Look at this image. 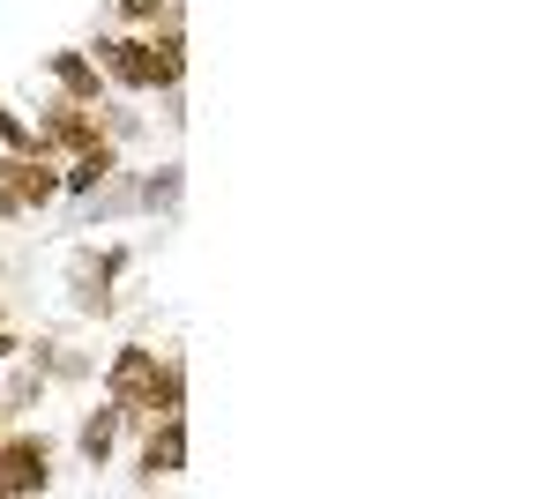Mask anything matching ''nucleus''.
Returning a JSON list of instances; mask_svg holds the SVG:
<instances>
[{
    "instance_id": "5",
    "label": "nucleus",
    "mask_w": 559,
    "mask_h": 499,
    "mask_svg": "<svg viewBox=\"0 0 559 499\" xmlns=\"http://www.w3.org/2000/svg\"><path fill=\"white\" fill-rule=\"evenodd\" d=\"M179 470H187V411H165V417H150V440L134 455V477L157 485V477H179Z\"/></svg>"
},
{
    "instance_id": "8",
    "label": "nucleus",
    "mask_w": 559,
    "mask_h": 499,
    "mask_svg": "<svg viewBox=\"0 0 559 499\" xmlns=\"http://www.w3.org/2000/svg\"><path fill=\"white\" fill-rule=\"evenodd\" d=\"M128 269V253H83L75 261V313H112V276Z\"/></svg>"
},
{
    "instance_id": "11",
    "label": "nucleus",
    "mask_w": 559,
    "mask_h": 499,
    "mask_svg": "<svg viewBox=\"0 0 559 499\" xmlns=\"http://www.w3.org/2000/svg\"><path fill=\"white\" fill-rule=\"evenodd\" d=\"M187 411V366L179 358H157V388H150V417Z\"/></svg>"
},
{
    "instance_id": "3",
    "label": "nucleus",
    "mask_w": 559,
    "mask_h": 499,
    "mask_svg": "<svg viewBox=\"0 0 559 499\" xmlns=\"http://www.w3.org/2000/svg\"><path fill=\"white\" fill-rule=\"evenodd\" d=\"M150 388H157V351H150V343H128V351L105 366V403L120 417H150Z\"/></svg>"
},
{
    "instance_id": "13",
    "label": "nucleus",
    "mask_w": 559,
    "mask_h": 499,
    "mask_svg": "<svg viewBox=\"0 0 559 499\" xmlns=\"http://www.w3.org/2000/svg\"><path fill=\"white\" fill-rule=\"evenodd\" d=\"M179 202V171H157V179H142V209H173Z\"/></svg>"
},
{
    "instance_id": "7",
    "label": "nucleus",
    "mask_w": 559,
    "mask_h": 499,
    "mask_svg": "<svg viewBox=\"0 0 559 499\" xmlns=\"http://www.w3.org/2000/svg\"><path fill=\"white\" fill-rule=\"evenodd\" d=\"M45 75L60 97H75V105H97L105 97V75H97V60H90L83 45H68V52H45Z\"/></svg>"
},
{
    "instance_id": "15",
    "label": "nucleus",
    "mask_w": 559,
    "mask_h": 499,
    "mask_svg": "<svg viewBox=\"0 0 559 499\" xmlns=\"http://www.w3.org/2000/svg\"><path fill=\"white\" fill-rule=\"evenodd\" d=\"M8 351H15V335H8V329H0V358H8Z\"/></svg>"
},
{
    "instance_id": "6",
    "label": "nucleus",
    "mask_w": 559,
    "mask_h": 499,
    "mask_svg": "<svg viewBox=\"0 0 559 499\" xmlns=\"http://www.w3.org/2000/svg\"><path fill=\"white\" fill-rule=\"evenodd\" d=\"M0 187H15L23 209L60 202V171H52V157H38V150H8V157H0Z\"/></svg>"
},
{
    "instance_id": "14",
    "label": "nucleus",
    "mask_w": 559,
    "mask_h": 499,
    "mask_svg": "<svg viewBox=\"0 0 559 499\" xmlns=\"http://www.w3.org/2000/svg\"><path fill=\"white\" fill-rule=\"evenodd\" d=\"M0 216H23V202H15V187H0Z\"/></svg>"
},
{
    "instance_id": "10",
    "label": "nucleus",
    "mask_w": 559,
    "mask_h": 499,
    "mask_svg": "<svg viewBox=\"0 0 559 499\" xmlns=\"http://www.w3.org/2000/svg\"><path fill=\"white\" fill-rule=\"evenodd\" d=\"M120 425H128V417L112 411V403H105V411H90V417H83V432H75V448H83V462H90V470H97V462L112 455V440H120Z\"/></svg>"
},
{
    "instance_id": "4",
    "label": "nucleus",
    "mask_w": 559,
    "mask_h": 499,
    "mask_svg": "<svg viewBox=\"0 0 559 499\" xmlns=\"http://www.w3.org/2000/svg\"><path fill=\"white\" fill-rule=\"evenodd\" d=\"M90 60H97V75L120 90H157V52L150 38H97L90 45Z\"/></svg>"
},
{
    "instance_id": "2",
    "label": "nucleus",
    "mask_w": 559,
    "mask_h": 499,
    "mask_svg": "<svg viewBox=\"0 0 559 499\" xmlns=\"http://www.w3.org/2000/svg\"><path fill=\"white\" fill-rule=\"evenodd\" d=\"M52 485V440L45 432H8L0 440V499H23Z\"/></svg>"
},
{
    "instance_id": "16",
    "label": "nucleus",
    "mask_w": 559,
    "mask_h": 499,
    "mask_svg": "<svg viewBox=\"0 0 559 499\" xmlns=\"http://www.w3.org/2000/svg\"><path fill=\"white\" fill-rule=\"evenodd\" d=\"M0 425H8V403H0Z\"/></svg>"
},
{
    "instance_id": "1",
    "label": "nucleus",
    "mask_w": 559,
    "mask_h": 499,
    "mask_svg": "<svg viewBox=\"0 0 559 499\" xmlns=\"http://www.w3.org/2000/svg\"><path fill=\"white\" fill-rule=\"evenodd\" d=\"M38 142V157H83V150H97L105 142V120H97V105H75V97H52L45 105V120L31 127Z\"/></svg>"
},
{
    "instance_id": "9",
    "label": "nucleus",
    "mask_w": 559,
    "mask_h": 499,
    "mask_svg": "<svg viewBox=\"0 0 559 499\" xmlns=\"http://www.w3.org/2000/svg\"><path fill=\"white\" fill-rule=\"evenodd\" d=\"M112 171H120V150H112V142H97V150H83V157H68V171H60V194H97Z\"/></svg>"
},
{
    "instance_id": "12",
    "label": "nucleus",
    "mask_w": 559,
    "mask_h": 499,
    "mask_svg": "<svg viewBox=\"0 0 559 499\" xmlns=\"http://www.w3.org/2000/svg\"><path fill=\"white\" fill-rule=\"evenodd\" d=\"M38 134H31V120L15 112V105H0V150H31Z\"/></svg>"
}]
</instances>
